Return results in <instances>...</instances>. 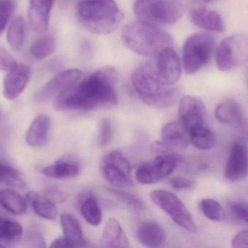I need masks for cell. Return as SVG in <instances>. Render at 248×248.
Returning a JSON list of instances; mask_svg holds the SVG:
<instances>
[{
    "instance_id": "cell-38",
    "label": "cell",
    "mask_w": 248,
    "mask_h": 248,
    "mask_svg": "<svg viewBox=\"0 0 248 248\" xmlns=\"http://www.w3.org/2000/svg\"><path fill=\"white\" fill-rule=\"evenodd\" d=\"M170 183L173 189H178V190L192 189L195 185V182L192 179L181 177V176L172 178L170 180Z\"/></svg>"
},
{
    "instance_id": "cell-4",
    "label": "cell",
    "mask_w": 248,
    "mask_h": 248,
    "mask_svg": "<svg viewBox=\"0 0 248 248\" xmlns=\"http://www.w3.org/2000/svg\"><path fill=\"white\" fill-rule=\"evenodd\" d=\"M131 81L141 100L156 109H166L173 106L181 96L179 87L159 83L150 75L144 64L133 71Z\"/></svg>"
},
{
    "instance_id": "cell-5",
    "label": "cell",
    "mask_w": 248,
    "mask_h": 248,
    "mask_svg": "<svg viewBox=\"0 0 248 248\" xmlns=\"http://www.w3.org/2000/svg\"><path fill=\"white\" fill-rule=\"evenodd\" d=\"M187 7L188 0H135L134 12L140 21L157 26L174 24Z\"/></svg>"
},
{
    "instance_id": "cell-18",
    "label": "cell",
    "mask_w": 248,
    "mask_h": 248,
    "mask_svg": "<svg viewBox=\"0 0 248 248\" xmlns=\"http://www.w3.org/2000/svg\"><path fill=\"white\" fill-rule=\"evenodd\" d=\"M191 21L201 29L215 32L225 30V23L221 15L215 10L204 7H197L190 12Z\"/></svg>"
},
{
    "instance_id": "cell-36",
    "label": "cell",
    "mask_w": 248,
    "mask_h": 248,
    "mask_svg": "<svg viewBox=\"0 0 248 248\" xmlns=\"http://www.w3.org/2000/svg\"><path fill=\"white\" fill-rule=\"evenodd\" d=\"M113 127L110 119L103 118L100 122L98 135V144L100 147H105L111 141Z\"/></svg>"
},
{
    "instance_id": "cell-43",
    "label": "cell",
    "mask_w": 248,
    "mask_h": 248,
    "mask_svg": "<svg viewBox=\"0 0 248 248\" xmlns=\"http://www.w3.org/2000/svg\"><path fill=\"white\" fill-rule=\"evenodd\" d=\"M245 139L248 141V119L245 117L241 123L237 126Z\"/></svg>"
},
{
    "instance_id": "cell-11",
    "label": "cell",
    "mask_w": 248,
    "mask_h": 248,
    "mask_svg": "<svg viewBox=\"0 0 248 248\" xmlns=\"http://www.w3.org/2000/svg\"><path fill=\"white\" fill-rule=\"evenodd\" d=\"M182 158L178 153L162 154L150 163L140 166L136 172V179L141 184H152L169 177Z\"/></svg>"
},
{
    "instance_id": "cell-7",
    "label": "cell",
    "mask_w": 248,
    "mask_h": 248,
    "mask_svg": "<svg viewBox=\"0 0 248 248\" xmlns=\"http://www.w3.org/2000/svg\"><path fill=\"white\" fill-rule=\"evenodd\" d=\"M216 63L221 71H230L248 59V37L235 34L220 42L215 52Z\"/></svg>"
},
{
    "instance_id": "cell-41",
    "label": "cell",
    "mask_w": 248,
    "mask_h": 248,
    "mask_svg": "<svg viewBox=\"0 0 248 248\" xmlns=\"http://www.w3.org/2000/svg\"><path fill=\"white\" fill-rule=\"evenodd\" d=\"M232 246L235 248H248V230L241 231L233 238Z\"/></svg>"
},
{
    "instance_id": "cell-2",
    "label": "cell",
    "mask_w": 248,
    "mask_h": 248,
    "mask_svg": "<svg viewBox=\"0 0 248 248\" xmlns=\"http://www.w3.org/2000/svg\"><path fill=\"white\" fill-rule=\"evenodd\" d=\"M124 45L134 53L155 58L162 51L173 48L171 35L154 25L144 22H132L122 33Z\"/></svg>"
},
{
    "instance_id": "cell-33",
    "label": "cell",
    "mask_w": 248,
    "mask_h": 248,
    "mask_svg": "<svg viewBox=\"0 0 248 248\" xmlns=\"http://www.w3.org/2000/svg\"><path fill=\"white\" fill-rule=\"evenodd\" d=\"M108 191L121 203L123 204L131 211H141L144 208L142 201L131 194L115 189H108Z\"/></svg>"
},
{
    "instance_id": "cell-17",
    "label": "cell",
    "mask_w": 248,
    "mask_h": 248,
    "mask_svg": "<svg viewBox=\"0 0 248 248\" xmlns=\"http://www.w3.org/2000/svg\"><path fill=\"white\" fill-rule=\"evenodd\" d=\"M55 0H29L28 19L32 30L43 33L49 27V16Z\"/></svg>"
},
{
    "instance_id": "cell-22",
    "label": "cell",
    "mask_w": 248,
    "mask_h": 248,
    "mask_svg": "<svg viewBox=\"0 0 248 248\" xmlns=\"http://www.w3.org/2000/svg\"><path fill=\"white\" fill-rule=\"evenodd\" d=\"M217 119L220 122L237 127L246 116L237 102L230 100L218 105L215 110Z\"/></svg>"
},
{
    "instance_id": "cell-30",
    "label": "cell",
    "mask_w": 248,
    "mask_h": 248,
    "mask_svg": "<svg viewBox=\"0 0 248 248\" xmlns=\"http://www.w3.org/2000/svg\"><path fill=\"white\" fill-rule=\"evenodd\" d=\"M200 208L208 219L216 222H223L227 219V214L222 205L213 199H202L200 202Z\"/></svg>"
},
{
    "instance_id": "cell-13",
    "label": "cell",
    "mask_w": 248,
    "mask_h": 248,
    "mask_svg": "<svg viewBox=\"0 0 248 248\" xmlns=\"http://www.w3.org/2000/svg\"><path fill=\"white\" fill-rule=\"evenodd\" d=\"M81 76L82 72L75 68L61 71L36 92L35 100L38 103H44L53 98L55 99L79 81Z\"/></svg>"
},
{
    "instance_id": "cell-16",
    "label": "cell",
    "mask_w": 248,
    "mask_h": 248,
    "mask_svg": "<svg viewBox=\"0 0 248 248\" xmlns=\"http://www.w3.org/2000/svg\"><path fill=\"white\" fill-rule=\"evenodd\" d=\"M187 135L179 122H169L162 128L161 143L157 144V147L163 149V154H176L187 147Z\"/></svg>"
},
{
    "instance_id": "cell-23",
    "label": "cell",
    "mask_w": 248,
    "mask_h": 248,
    "mask_svg": "<svg viewBox=\"0 0 248 248\" xmlns=\"http://www.w3.org/2000/svg\"><path fill=\"white\" fill-rule=\"evenodd\" d=\"M80 212L86 221L93 227L102 222V211L96 198L91 192H86L80 196Z\"/></svg>"
},
{
    "instance_id": "cell-24",
    "label": "cell",
    "mask_w": 248,
    "mask_h": 248,
    "mask_svg": "<svg viewBox=\"0 0 248 248\" xmlns=\"http://www.w3.org/2000/svg\"><path fill=\"white\" fill-rule=\"evenodd\" d=\"M28 201L36 215L44 219L54 221L58 216V211L55 204L42 196L36 192H29L27 194Z\"/></svg>"
},
{
    "instance_id": "cell-45",
    "label": "cell",
    "mask_w": 248,
    "mask_h": 248,
    "mask_svg": "<svg viewBox=\"0 0 248 248\" xmlns=\"http://www.w3.org/2000/svg\"><path fill=\"white\" fill-rule=\"evenodd\" d=\"M0 247H4V246H2V245L0 244Z\"/></svg>"
},
{
    "instance_id": "cell-3",
    "label": "cell",
    "mask_w": 248,
    "mask_h": 248,
    "mask_svg": "<svg viewBox=\"0 0 248 248\" xmlns=\"http://www.w3.org/2000/svg\"><path fill=\"white\" fill-rule=\"evenodd\" d=\"M76 13L84 29L99 35L114 32L124 19L123 12L115 0H81Z\"/></svg>"
},
{
    "instance_id": "cell-29",
    "label": "cell",
    "mask_w": 248,
    "mask_h": 248,
    "mask_svg": "<svg viewBox=\"0 0 248 248\" xmlns=\"http://www.w3.org/2000/svg\"><path fill=\"white\" fill-rule=\"evenodd\" d=\"M188 135L192 145L198 149H212L217 144L215 134L205 125L192 130Z\"/></svg>"
},
{
    "instance_id": "cell-1",
    "label": "cell",
    "mask_w": 248,
    "mask_h": 248,
    "mask_svg": "<svg viewBox=\"0 0 248 248\" xmlns=\"http://www.w3.org/2000/svg\"><path fill=\"white\" fill-rule=\"evenodd\" d=\"M117 79L113 67H103L58 95L54 99V109L59 112L92 111L116 106Z\"/></svg>"
},
{
    "instance_id": "cell-6",
    "label": "cell",
    "mask_w": 248,
    "mask_h": 248,
    "mask_svg": "<svg viewBox=\"0 0 248 248\" xmlns=\"http://www.w3.org/2000/svg\"><path fill=\"white\" fill-rule=\"evenodd\" d=\"M215 39L207 32L190 35L183 46V65L187 74L198 72L206 65L214 52Z\"/></svg>"
},
{
    "instance_id": "cell-8",
    "label": "cell",
    "mask_w": 248,
    "mask_h": 248,
    "mask_svg": "<svg viewBox=\"0 0 248 248\" xmlns=\"http://www.w3.org/2000/svg\"><path fill=\"white\" fill-rule=\"evenodd\" d=\"M152 202L168 214L175 224L190 232H196L198 227L187 208L180 198L166 190H155L150 193Z\"/></svg>"
},
{
    "instance_id": "cell-31",
    "label": "cell",
    "mask_w": 248,
    "mask_h": 248,
    "mask_svg": "<svg viewBox=\"0 0 248 248\" xmlns=\"http://www.w3.org/2000/svg\"><path fill=\"white\" fill-rule=\"evenodd\" d=\"M23 234V227L19 223L8 218H0V240L14 243L18 241Z\"/></svg>"
},
{
    "instance_id": "cell-21",
    "label": "cell",
    "mask_w": 248,
    "mask_h": 248,
    "mask_svg": "<svg viewBox=\"0 0 248 248\" xmlns=\"http://www.w3.org/2000/svg\"><path fill=\"white\" fill-rule=\"evenodd\" d=\"M50 125V118L47 115H41L36 116L26 132L27 144L35 148L43 147L47 140Z\"/></svg>"
},
{
    "instance_id": "cell-25",
    "label": "cell",
    "mask_w": 248,
    "mask_h": 248,
    "mask_svg": "<svg viewBox=\"0 0 248 248\" xmlns=\"http://www.w3.org/2000/svg\"><path fill=\"white\" fill-rule=\"evenodd\" d=\"M61 224L64 237L75 243L77 248L88 247L79 223L71 214H62L61 215Z\"/></svg>"
},
{
    "instance_id": "cell-10",
    "label": "cell",
    "mask_w": 248,
    "mask_h": 248,
    "mask_svg": "<svg viewBox=\"0 0 248 248\" xmlns=\"http://www.w3.org/2000/svg\"><path fill=\"white\" fill-rule=\"evenodd\" d=\"M155 61L144 64L150 75L159 83L174 85L182 74V65L173 48H167L155 57Z\"/></svg>"
},
{
    "instance_id": "cell-27",
    "label": "cell",
    "mask_w": 248,
    "mask_h": 248,
    "mask_svg": "<svg viewBox=\"0 0 248 248\" xmlns=\"http://www.w3.org/2000/svg\"><path fill=\"white\" fill-rule=\"evenodd\" d=\"M0 205L13 215H23L27 209L26 200L23 197L10 189L0 191Z\"/></svg>"
},
{
    "instance_id": "cell-28",
    "label": "cell",
    "mask_w": 248,
    "mask_h": 248,
    "mask_svg": "<svg viewBox=\"0 0 248 248\" xmlns=\"http://www.w3.org/2000/svg\"><path fill=\"white\" fill-rule=\"evenodd\" d=\"M26 24L24 18L17 16L13 19L7 32V40L13 50H21L26 41Z\"/></svg>"
},
{
    "instance_id": "cell-34",
    "label": "cell",
    "mask_w": 248,
    "mask_h": 248,
    "mask_svg": "<svg viewBox=\"0 0 248 248\" xmlns=\"http://www.w3.org/2000/svg\"><path fill=\"white\" fill-rule=\"evenodd\" d=\"M0 183H9V184L21 185L20 179V173L15 167L0 163Z\"/></svg>"
},
{
    "instance_id": "cell-19",
    "label": "cell",
    "mask_w": 248,
    "mask_h": 248,
    "mask_svg": "<svg viewBox=\"0 0 248 248\" xmlns=\"http://www.w3.org/2000/svg\"><path fill=\"white\" fill-rule=\"evenodd\" d=\"M100 244L102 248H129V241L126 234L116 218H110L108 220Z\"/></svg>"
},
{
    "instance_id": "cell-32",
    "label": "cell",
    "mask_w": 248,
    "mask_h": 248,
    "mask_svg": "<svg viewBox=\"0 0 248 248\" xmlns=\"http://www.w3.org/2000/svg\"><path fill=\"white\" fill-rule=\"evenodd\" d=\"M56 42L52 36L39 38L31 47L30 52L33 58L38 60L47 58L55 52Z\"/></svg>"
},
{
    "instance_id": "cell-15",
    "label": "cell",
    "mask_w": 248,
    "mask_h": 248,
    "mask_svg": "<svg viewBox=\"0 0 248 248\" xmlns=\"http://www.w3.org/2000/svg\"><path fill=\"white\" fill-rule=\"evenodd\" d=\"M31 70L26 64H16L6 75L3 85V94L9 100L17 99L27 87Z\"/></svg>"
},
{
    "instance_id": "cell-37",
    "label": "cell",
    "mask_w": 248,
    "mask_h": 248,
    "mask_svg": "<svg viewBox=\"0 0 248 248\" xmlns=\"http://www.w3.org/2000/svg\"><path fill=\"white\" fill-rule=\"evenodd\" d=\"M44 196L55 204L62 203L66 200L68 194L57 186H49L45 189Z\"/></svg>"
},
{
    "instance_id": "cell-12",
    "label": "cell",
    "mask_w": 248,
    "mask_h": 248,
    "mask_svg": "<svg viewBox=\"0 0 248 248\" xmlns=\"http://www.w3.org/2000/svg\"><path fill=\"white\" fill-rule=\"evenodd\" d=\"M206 106L196 96H183L179 106V122L189 133L192 130L205 125Z\"/></svg>"
},
{
    "instance_id": "cell-35",
    "label": "cell",
    "mask_w": 248,
    "mask_h": 248,
    "mask_svg": "<svg viewBox=\"0 0 248 248\" xmlns=\"http://www.w3.org/2000/svg\"><path fill=\"white\" fill-rule=\"evenodd\" d=\"M14 10L13 0H0V35L4 32Z\"/></svg>"
},
{
    "instance_id": "cell-20",
    "label": "cell",
    "mask_w": 248,
    "mask_h": 248,
    "mask_svg": "<svg viewBox=\"0 0 248 248\" xmlns=\"http://www.w3.org/2000/svg\"><path fill=\"white\" fill-rule=\"evenodd\" d=\"M138 241L147 248H159L164 244L166 232L164 229L154 221H145L140 224L136 231Z\"/></svg>"
},
{
    "instance_id": "cell-40",
    "label": "cell",
    "mask_w": 248,
    "mask_h": 248,
    "mask_svg": "<svg viewBox=\"0 0 248 248\" xmlns=\"http://www.w3.org/2000/svg\"><path fill=\"white\" fill-rule=\"evenodd\" d=\"M232 210L237 217L248 223V204L236 202L232 205Z\"/></svg>"
},
{
    "instance_id": "cell-26",
    "label": "cell",
    "mask_w": 248,
    "mask_h": 248,
    "mask_svg": "<svg viewBox=\"0 0 248 248\" xmlns=\"http://www.w3.org/2000/svg\"><path fill=\"white\" fill-rule=\"evenodd\" d=\"M80 167L75 162L70 160H61L42 170L47 177L55 179H69L76 177L79 173Z\"/></svg>"
},
{
    "instance_id": "cell-39",
    "label": "cell",
    "mask_w": 248,
    "mask_h": 248,
    "mask_svg": "<svg viewBox=\"0 0 248 248\" xmlns=\"http://www.w3.org/2000/svg\"><path fill=\"white\" fill-rule=\"evenodd\" d=\"M16 64L14 58L6 50L0 47V70L9 71Z\"/></svg>"
},
{
    "instance_id": "cell-44",
    "label": "cell",
    "mask_w": 248,
    "mask_h": 248,
    "mask_svg": "<svg viewBox=\"0 0 248 248\" xmlns=\"http://www.w3.org/2000/svg\"><path fill=\"white\" fill-rule=\"evenodd\" d=\"M199 1L205 3V4H209V3L216 2V1H219V0H199Z\"/></svg>"
},
{
    "instance_id": "cell-9",
    "label": "cell",
    "mask_w": 248,
    "mask_h": 248,
    "mask_svg": "<svg viewBox=\"0 0 248 248\" xmlns=\"http://www.w3.org/2000/svg\"><path fill=\"white\" fill-rule=\"evenodd\" d=\"M100 173L106 182L118 188L134 185L131 165L126 157L118 150L108 153L101 160Z\"/></svg>"
},
{
    "instance_id": "cell-42",
    "label": "cell",
    "mask_w": 248,
    "mask_h": 248,
    "mask_svg": "<svg viewBox=\"0 0 248 248\" xmlns=\"http://www.w3.org/2000/svg\"><path fill=\"white\" fill-rule=\"evenodd\" d=\"M51 248H77L75 243H73L71 240L67 237H58L55 239L50 246Z\"/></svg>"
},
{
    "instance_id": "cell-14",
    "label": "cell",
    "mask_w": 248,
    "mask_h": 248,
    "mask_svg": "<svg viewBox=\"0 0 248 248\" xmlns=\"http://www.w3.org/2000/svg\"><path fill=\"white\" fill-rule=\"evenodd\" d=\"M248 176V147L243 141L233 144L224 170V178L230 182L245 180Z\"/></svg>"
}]
</instances>
